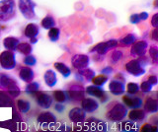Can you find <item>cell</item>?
Wrapping results in <instances>:
<instances>
[{
  "label": "cell",
  "instance_id": "obj_18",
  "mask_svg": "<svg viewBox=\"0 0 158 132\" xmlns=\"http://www.w3.org/2000/svg\"><path fill=\"white\" fill-rule=\"evenodd\" d=\"M17 83L13 78H11L9 75L6 74H0V88L9 90L10 88L16 86Z\"/></svg>",
  "mask_w": 158,
  "mask_h": 132
},
{
  "label": "cell",
  "instance_id": "obj_36",
  "mask_svg": "<svg viewBox=\"0 0 158 132\" xmlns=\"http://www.w3.org/2000/svg\"><path fill=\"white\" fill-rule=\"evenodd\" d=\"M37 63V59L36 57L32 54L26 55L24 58V64H26L27 66H35Z\"/></svg>",
  "mask_w": 158,
  "mask_h": 132
},
{
  "label": "cell",
  "instance_id": "obj_28",
  "mask_svg": "<svg viewBox=\"0 0 158 132\" xmlns=\"http://www.w3.org/2000/svg\"><path fill=\"white\" fill-rule=\"evenodd\" d=\"M17 107L19 111H21L22 114H27V112L31 110V104L30 102L24 99H20L17 101Z\"/></svg>",
  "mask_w": 158,
  "mask_h": 132
},
{
  "label": "cell",
  "instance_id": "obj_13",
  "mask_svg": "<svg viewBox=\"0 0 158 132\" xmlns=\"http://www.w3.org/2000/svg\"><path fill=\"white\" fill-rule=\"evenodd\" d=\"M123 105L126 106L131 107V109H139L142 106V100L138 97H131V95H126L123 97Z\"/></svg>",
  "mask_w": 158,
  "mask_h": 132
},
{
  "label": "cell",
  "instance_id": "obj_39",
  "mask_svg": "<svg viewBox=\"0 0 158 132\" xmlns=\"http://www.w3.org/2000/svg\"><path fill=\"white\" fill-rule=\"evenodd\" d=\"M139 89L142 91V92H144V93H147V92H150L152 90V85L150 84L148 81H143L141 83V85L139 87Z\"/></svg>",
  "mask_w": 158,
  "mask_h": 132
},
{
  "label": "cell",
  "instance_id": "obj_25",
  "mask_svg": "<svg viewBox=\"0 0 158 132\" xmlns=\"http://www.w3.org/2000/svg\"><path fill=\"white\" fill-rule=\"evenodd\" d=\"M52 99L56 101V102H60V104H63L69 100V97L67 92H64V91H54L52 93Z\"/></svg>",
  "mask_w": 158,
  "mask_h": 132
},
{
  "label": "cell",
  "instance_id": "obj_41",
  "mask_svg": "<svg viewBox=\"0 0 158 132\" xmlns=\"http://www.w3.org/2000/svg\"><path fill=\"white\" fill-rule=\"evenodd\" d=\"M130 22L131 24H135V25H136V24L139 23L140 19H139V16H138V14H132V15L130 17Z\"/></svg>",
  "mask_w": 158,
  "mask_h": 132
},
{
  "label": "cell",
  "instance_id": "obj_2",
  "mask_svg": "<svg viewBox=\"0 0 158 132\" xmlns=\"http://www.w3.org/2000/svg\"><path fill=\"white\" fill-rule=\"evenodd\" d=\"M127 114V106L123 104H120V102H117V104L114 106L112 109L107 112V118L109 120L112 121H121L123 120Z\"/></svg>",
  "mask_w": 158,
  "mask_h": 132
},
{
  "label": "cell",
  "instance_id": "obj_45",
  "mask_svg": "<svg viewBox=\"0 0 158 132\" xmlns=\"http://www.w3.org/2000/svg\"><path fill=\"white\" fill-rule=\"evenodd\" d=\"M158 29L157 28H154V30L151 32V38L154 42H157L158 41Z\"/></svg>",
  "mask_w": 158,
  "mask_h": 132
},
{
  "label": "cell",
  "instance_id": "obj_35",
  "mask_svg": "<svg viewBox=\"0 0 158 132\" xmlns=\"http://www.w3.org/2000/svg\"><path fill=\"white\" fill-rule=\"evenodd\" d=\"M139 91V86L136 83H128L127 85V92L128 95H135Z\"/></svg>",
  "mask_w": 158,
  "mask_h": 132
},
{
  "label": "cell",
  "instance_id": "obj_48",
  "mask_svg": "<svg viewBox=\"0 0 158 132\" xmlns=\"http://www.w3.org/2000/svg\"><path fill=\"white\" fill-rule=\"evenodd\" d=\"M59 132H70V128L68 126H61V128L59 129Z\"/></svg>",
  "mask_w": 158,
  "mask_h": 132
},
{
  "label": "cell",
  "instance_id": "obj_49",
  "mask_svg": "<svg viewBox=\"0 0 158 132\" xmlns=\"http://www.w3.org/2000/svg\"><path fill=\"white\" fill-rule=\"evenodd\" d=\"M37 38H30V42H31V43H36L37 42Z\"/></svg>",
  "mask_w": 158,
  "mask_h": 132
},
{
  "label": "cell",
  "instance_id": "obj_37",
  "mask_svg": "<svg viewBox=\"0 0 158 132\" xmlns=\"http://www.w3.org/2000/svg\"><path fill=\"white\" fill-rule=\"evenodd\" d=\"M149 55L153 63H157L158 60V50L156 46H150L149 48Z\"/></svg>",
  "mask_w": 158,
  "mask_h": 132
},
{
  "label": "cell",
  "instance_id": "obj_15",
  "mask_svg": "<svg viewBox=\"0 0 158 132\" xmlns=\"http://www.w3.org/2000/svg\"><path fill=\"white\" fill-rule=\"evenodd\" d=\"M38 121L42 124H52L56 121V116L51 111H44L39 114Z\"/></svg>",
  "mask_w": 158,
  "mask_h": 132
},
{
  "label": "cell",
  "instance_id": "obj_20",
  "mask_svg": "<svg viewBox=\"0 0 158 132\" xmlns=\"http://www.w3.org/2000/svg\"><path fill=\"white\" fill-rule=\"evenodd\" d=\"M158 110V102L156 99L153 98H147L144 104V111L149 112V114H155Z\"/></svg>",
  "mask_w": 158,
  "mask_h": 132
},
{
  "label": "cell",
  "instance_id": "obj_21",
  "mask_svg": "<svg viewBox=\"0 0 158 132\" xmlns=\"http://www.w3.org/2000/svg\"><path fill=\"white\" fill-rule=\"evenodd\" d=\"M19 40L17 38L14 37H8L5 38L3 41V46L4 47L6 48V50H16L17 46L19 45Z\"/></svg>",
  "mask_w": 158,
  "mask_h": 132
},
{
  "label": "cell",
  "instance_id": "obj_26",
  "mask_svg": "<svg viewBox=\"0 0 158 132\" xmlns=\"http://www.w3.org/2000/svg\"><path fill=\"white\" fill-rule=\"evenodd\" d=\"M16 50L23 55H29L32 53L33 48H32V46L28 42H19Z\"/></svg>",
  "mask_w": 158,
  "mask_h": 132
},
{
  "label": "cell",
  "instance_id": "obj_24",
  "mask_svg": "<svg viewBox=\"0 0 158 132\" xmlns=\"http://www.w3.org/2000/svg\"><path fill=\"white\" fill-rule=\"evenodd\" d=\"M53 66L64 78H68L69 76L71 75L70 68H69L67 65L64 64V63H62V62H56L53 64Z\"/></svg>",
  "mask_w": 158,
  "mask_h": 132
},
{
  "label": "cell",
  "instance_id": "obj_17",
  "mask_svg": "<svg viewBox=\"0 0 158 132\" xmlns=\"http://www.w3.org/2000/svg\"><path fill=\"white\" fill-rule=\"evenodd\" d=\"M19 77L22 81L26 83H30L34 80L35 74H34V71L30 67H23L21 68V70L19 71Z\"/></svg>",
  "mask_w": 158,
  "mask_h": 132
},
{
  "label": "cell",
  "instance_id": "obj_16",
  "mask_svg": "<svg viewBox=\"0 0 158 132\" xmlns=\"http://www.w3.org/2000/svg\"><path fill=\"white\" fill-rule=\"evenodd\" d=\"M69 100L72 101H79L83 99L84 97V91L82 89V87L80 86H72V88L67 92Z\"/></svg>",
  "mask_w": 158,
  "mask_h": 132
},
{
  "label": "cell",
  "instance_id": "obj_47",
  "mask_svg": "<svg viewBox=\"0 0 158 132\" xmlns=\"http://www.w3.org/2000/svg\"><path fill=\"white\" fill-rule=\"evenodd\" d=\"M138 16H139L140 21L141 20H146V19L148 18V13L147 12H142L140 14H138Z\"/></svg>",
  "mask_w": 158,
  "mask_h": 132
},
{
  "label": "cell",
  "instance_id": "obj_9",
  "mask_svg": "<svg viewBox=\"0 0 158 132\" xmlns=\"http://www.w3.org/2000/svg\"><path fill=\"white\" fill-rule=\"evenodd\" d=\"M148 47V45L145 41H138L135 42V43L131 45V55L133 57H137V56H143L145 54L146 48Z\"/></svg>",
  "mask_w": 158,
  "mask_h": 132
},
{
  "label": "cell",
  "instance_id": "obj_19",
  "mask_svg": "<svg viewBox=\"0 0 158 132\" xmlns=\"http://www.w3.org/2000/svg\"><path fill=\"white\" fill-rule=\"evenodd\" d=\"M44 82H46V84L48 85V87L49 88H53L57 83L56 72L52 69L46 71V73H44Z\"/></svg>",
  "mask_w": 158,
  "mask_h": 132
},
{
  "label": "cell",
  "instance_id": "obj_32",
  "mask_svg": "<svg viewBox=\"0 0 158 132\" xmlns=\"http://www.w3.org/2000/svg\"><path fill=\"white\" fill-rule=\"evenodd\" d=\"M78 73L81 75V77L83 78V79H85L87 81H91L92 78L95 76V72L91 69H88V68H84V69L79 70Z\"/></svg>",
  "mask_w": 158,
  "mask_h": 132
},
{
  "label": "cell",
  "instance_id": "obj_29",
  "mask_svg": "<svg viewBox=\"0 0 158 132\" xmlns=\"http://www.w3.org/2000/svg\"><path fill=\"white\" fill-rule=\"evenodd\" d=\"M59 36H60V30H59L58 28L53 27V28L49 29V30H48V37L52 42H57L58 38H59Z\"/></svg>",
  "mask_w": 158,
  "mask_h": 132
},
{
  "label": "cell",
  "instance_id": "obj_34",
  "mask_svg": "<svg viewBox=\"0 0 158 132\" xmlns=\"http://www.w3.org/2000/svg\"><path fill=\"white\" fill-rule=\"evenodd\" d=\"M39 88H40V84L37 82H30L28 83V85L26 86V92L29 93L30 95H32L33 93H36L39 91Z\"/></svg>",
  "mask_w": 158,
  "mask_h": 132
},
{
  "label": "cell",
  "instance_id": "obj_31",
  "mask_svg": "<svg viewBox=\"0 0 158 132\" xmlns=\"http://www.w3.org/2000/svg\"><path fill=\"white\" fill-rule=\"evenodd\" d=\"M136 42V37L133 35V34H127V36L123 37L122 40L120 41V42L123 46H131L132 43H135Z\"/></svg>",
  "mask_w": 158,
  "mask_h": 132
},
{
  "label": "cell",
  "instance_id": "obj_3",
  "mask_svg": "<svg viewBox=\"0 0 158 132\" xmlns=\"http://www.w3.org/2000/svg\"><path fill=\"white\" fill-rule=\"evenodd\" d=\"M35 7H36V4L34 3L33 0H19L18 1V8L20 12L28 20L36 19Z\"/></svg>",
  "mask_w": 158,
  "mask_h": 132
},
{
  "label": "cell",
  "instance_id": "obj_7",
  "mask_svg": "<svg viewBox=\"0 0 158 132\" xmlns=\"http://www.w3.org/2000/svg\"><path fill=\"white\" fill-rule=\"evenodd\" d=\"M126 70L130 73V74L139 77L143 74H145V69L142 67V64L137 59H132L128 61L126 64Z\"/></svg>",
  "mask_w": 158,
  "mask_h": 132
},
{
  "label": "cell",
  "instance_id": "obj_46",
  "mask_svg": "<svg viewBox=\"0 0 158 132\" xmlns=\"http://www.w3.org/2000/svg\"><path fill=\"white\" fill-rule=\"evenodd\" d=\"M102 74H111V73L113 72V68H111L110 66H108V67H106V68H104V69H102Z\"/></svg>",
  "mask_w": 158,
  "mask_h": 132
},
{
  "label": "cell",
  "instance_id": "obj_10",
  "mask_svg": "<svg viewBox=\"0 0 158 132\" xmlns=\"http://www.w3.org/2000/svg\"><path fill=\"white\" fill-rule=\"evenodd\" d=\"M85 92L88 95H90L92 97H95V98H97V99H100V101L102 102H105L108 100L107 94L101 87H97V86H94V85L88 86L85 89Z\"/></svg>",
  "mask_w": 158,
  "mask_h": 132
},
{
  "label": "cell",
  "instance_id": "obj_4",
  "mask_svg": "<svg viewBox=\"0 0 158 132\" xmlns=\"http://www.w3.org/2000/svg\"><path fill=\"white\" fill-rule=\"evenodd\" d=\"M16 58L11 50H4L0 53V65L5 70H12L16 67Z\"/></svg>",
  "mask_w": 158,
  "mask_h": 132
},
{
  "label": "cell",
  "instance_id": "obj_11",
  "mask_svg": "<svg viewBox=\"0 0 158 132\" xmlns=\"http://www.w3.org/2000/svg\"><path fill=\"white\" fill-rule=\"evenodd\" d=\"M109 91L111 92V94L115 96L123 95L126 91V86L123 84V81L117 79L112 80L109 84Z\"/></svg>",
  "mask_w": 158,
  "mask_h": 132
},
{
  "label": "cell",
  "instance_id": "obj_42",
  "mask_svg": "<svg viewBox=\"0 0 158 132\" xmlns=\"http://www.w3.org/2000/svg\"><path fill=\"white\" fill-rule=\"evenodd\" d=\"M64 110H65V106H63V104H60V102H57V104H56V106H54V110L59 112V114L63 112Z\"/></svg>",
  "mask_w": 158,
  "mask_h": 132
},
{
  "label": "cell",
  "instance_id": "obj_51",
  "mask_svg": "<svg viewBox=\"0 0 158 132\" xmlns=\"http://www.w3.org/2000/svg\"><path fill=\"white\" fill-rule=\"evenodd\" d=\"M73 132H83V131H81V130H77V129H75Z\"/></svg>",
  "mask_w": 158,
  "mask_h": 132
},
{
  "label": "cell",
  "instance_id": "obj_12",
  "mask_svg": "<svg viewBox=\"0 0 158 132\" xmlns=\"http://www.w3.org/2000/svg\"><path fill=\"white\" fill-rule=\"evenodd\" d=\"M86 116V112L84 111L81 107H73L68 112V117L69 119L73 122H76V123H79V122H82L85 119Z\"/></svg>",
  "mask_w": 158,
  "mask_h": 132
},
{
  "label": "cell",
  "instance_id": "obj_27",
  "mask_svg": "<svg viewBox=\"0 0 158 132\" xmlns=\"http://www.w3.org/2000/svg\"><path fill=\"white\" fill-rule=\"evenodd\" d=\"M41 26L44 29H46V30H49V29L56 27V20H54V18L52 16L48 15V16H46L42 20Z\"/></svg>",
  "mask_w": 158,
  "mask_h": 132
},
{
  "label": "cell",
  "instance_id": "obj_43",
  "mask_svg": "<svg viewBox=\"0 0 158 132\" xmlns=\"http://www.w3.org/2000/svg\"><path fill=\"white\" fill-rule=\"evenodd\" d=\"M147 81L149 82L152 86H155V85H157V83H158V79H157V77H156L155 75H150L149 77H148Z\"/></svg>",
  "mask_w": 158,
  "mask_h": 132
},
{
  "label": "cell",
  "instance_id": "obj_14",
  "mask_svg": "<svg viewBox=\"0 0 158 132\" xmlns=\"http://www.w3.org/2000/svg\"><path fill=\"white\" fill-rule=\"evenodd\" d=\"M99 102L92 98H85L81 102V109L85 112H94L98 110Z\"/></svg>",
  "mask_w": 158,
  "mask_h": 132
},
{
  "label": "cell",
  "instance_id": "obj_50",
  "mask_svg": "<svg viewBox=\"0 0 158 132\" xmlns=\"http://www.w3.org/2000/svg\"><path fill=\"white\" fill-rule=\"evenodd\" d=\"M39 132H57V131H52V130H43V131H39Z\"/></svg>",
  "mask_w": 158,
  "mask_h": 132
},
{
  "label": "cell",
  "instance_id": "obj_6",
  "mask_svg": "<svg viewBox=\"0 0 158 132\" xmlns=\"http://www.w3.org/2000/svg\"><path fill=\"white\" fill-rule=\"evenodd\" d=\"M32 96L35 97V99H36V102L39 106H41L42 109H44V110H48L49 107L52 106V97L49 96L47 93H44V92H36V93H33Z\"/></svg>",
  "mask_w": 158,
  "mask_h": 132
},
{
  "label": "cell",
  "instance_id": "obj_30",
  "mask_svg": "<svg viewBox=\"0 0 158 132\" xmlns=\"http://www.w3.org/2000/svg\"><path fill=\"white\" fill-rule=\"evenodd\" d=\"M92 83L94 86H97V87H102L105 85V83L108 81V76L106 75H99V76H94L92 78Z\"/></svg>",
  "mask_w": 158,
  "mask_h": 132
},
{
  "label": "cell",
  "instance_id": "obj_40",
  "mask_svg": "<svg viewBox=\"0 0 158 132\" xmlns=\"http://www.w3.org/2000/svg\"><path fill=\"white\" fill-rule=\"evenodd\" d=\"M20 93H21V91H20V89H19V87L16 85V86H14V87H12V88H10V89L8 90V94L10 95V96H12V97H18L19 95H20Z\"/></svg>",
  "mask_w": 158,
  "mask_h": 132
},
{
  "label": "cell",
  "instance_id": "obj_23",
  "mask_svg": "<svg viewBox=\"0 0 158 132\" xmlns=\"http://www.w3.org/2000/svg\"><path fill=\"white\" fill-rule=\"evenodd\" d=\"M145 117V111L142 110L135 109L128 112V118L131 121H140Z\"/></svg>",
  "mask_w": 158,
  "mask_h": 132
},
{
  "label": "cell",
  "instance_id": "obj_8",
  "mask_svg": "<svg viewBox=\"0 0 158 132\" xmlns=\"http://www.w3.org/2000/svg\"><path fill=\"white\" fill-rule=\"evenodd\" d=\"M90 62V58L86 54H76L72 57L71 64L74 68H76L78 70L87 68Z\"/></svg>",
  "mask_w": 158,
  "mask_h": 132
},
{
  "label": "cell",
  "instance_id": "obj_33",
  "mask_svg": "<svg viewBox=\"0 0 158 132\" xmlns=\"http://www.w3.org/2000/svg\"><path fill=\"white\" fill-rule=\"evenodd\" d=\"M123 55V53L122 50H114L112 53H111V56H110V61L112 63H114V64H116V63H118V61H120L122 59V57Z\"/></svg>",
  "mask_w": 158,
  "mask_h": 132
},
{
  "label": "cell",
  "instance_id": "obj_44",
  "mask_svg": "<svg viewBox=\"0 0 158 132\" xmlns=\"http://www.w3.org/2000/svg\"><path fill=\"white\" fill-rule=\"evenodd\" d=\"M151 24L154 28H158V14H154L151 19Z\"/></svg>",
  "mask_w": 158,
  "mask_h": 132
},
{
  "label": "cell",
  "instance_id": "obj_38",
  "mask_svg": "<svg viewBox=\"0 0 158 132\" xmlns=\"http://www.w3.org/2000/svg\"><path fill=\"white\" fill-rule=\"evenodd\" d=\"M140 132H157V127L156 126H152L149 123H145L141 127Z\"/></svg>",
  "mask_w": 158,
  "mask_h": 132
},
{
  "label": "cell",
  "instance_id": "obj_1",
  "mask_svg": "<svg viewBox=\"0 0 158 132\" xmlns=\"http://www.w3.org/2000/svg\"><path fill=\"white\" fill-rule=\"evenodd\" d=\"M16 15L14 0H2L0 1V22H8Z\"/></svg>",
  "mask_w": 158,
  "mask_h": 132
},
{
  "label": "cell",
  "instance_id": "obj_22",
  "mask_svg": "<svg viewBox=\"0 0 158 132\" xmlns=\"http://www.w3.org/2000/svg\"><path fill=\"white\" fill-rule=\"evenodd\" d=\"M25 36L29 38H36L39 35V27L37 24L35 23H30L25 28Z\"/></svg>",
  "mask_w": 158,
  "mask_h": 132
},
{
  "label": "cell",
  "instance_id": "obj_5",
  "mask_svg": "<svg viewBox=\"0 0 158 132\" xmlns=\"http://www.w3.org/2000/svg\"><path fill=\"white\" fill-rule=\"evenodd\" d=\"M117 46H118L117 40H109L107 42H100L96 45L94 47H92V50H90V52H96L99 55H105L109 50H113V48H116Z\"/></svg>",
  "mask_w": 158,
  "mask_h": 132
}]
</instances>
